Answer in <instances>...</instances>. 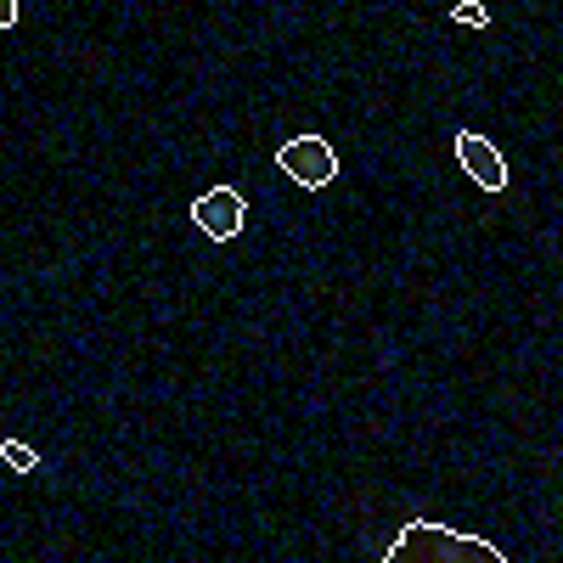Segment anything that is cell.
<instances>
[{
	"label": "cell",
	"mask_w": 563,
	"mask_h": 563,
	"mask_svg": "<svg viewBox=\"0 0 563 563\" xmlns=\"http://www.w3.org/2000/svg\"><path fill=\"white\" fill-rule=\"evenodd\" d=\"M243 220H249V203H243V192H231V186H209V192L192 203V225L214 243H231L243 231Z\"/></svg>",
	"instance_id": "3957f363"
},
{
	"label": "cell",
	"mask_w": 563,
	"mask_h": 563,
	"mask_svg": "<svg viewBox=\"0 0 563 563\" xmlns=\"http://www.w3.org/2000/svg\"><path fill=\"white\" fill-rule=\"evenodd\" d=\"M389 563H507V552H501L496 541L462 536V530H451V525L411 519V525L395 536Z\"/></svg>",
	"instance_id": "6da1fadb"
},
{
	"label": "cell",
	"mask_w": 563,
	"mask_h": 563,
	"mask_svg": "<svg viewBox=\"0 0 563 563\" xmlns=\"http://www.w3.org/2000/svg\"><path fill=\"white\" fill-rule=\"evenodd\" d=\"M23 18V0H0V29H12Z\"/></svg>",
	"instance_id": "52a82bcc"
},
{
	"label": "cell",
	"mask_w": 563,
	"mask_h": 563,
	"mask_svg": "<svg viewBox=\"0 0 563 563\" xmlns=\"http://www.w3.org/2000/svg\"><path fill=\"white\" fill-rule=\"evenodd\" d=\"M276 169L316 192V186H333L339 180V153L327 147L321 135H294V141H282V147H276Z\"/></svg>",
	"instance_id": "7a4b0ae2"
},
{
	"label": "cell",
	"mask_w": 563,
	"mask_h": 563,
	"mask_svg": "<svg viewBox=\"0 0 563 563\" xmlns=\"http://www.w3.org/2000/svg\"><path fill=\"white\" fill-rule=\"evenodd\" d=\"M451 153H456L462 175L474 180V186H485V192H501V186H507V164H501V153L490 147L485 135H474V130H456V135H451Z\"/></svg>",
	"instance_id": "277c9868"
},
{
	"label": "cell",
	"mask_w": 563,
	"mask_h": 563,
	"mask_svg": "<svg viewBox=\"0 0 563 563\" xmlns=\"http://www.w3.org/2000/svg\"><path fill=\"white\" fill-rule=\"evenodd\" d=\"M0 462H7L12 474H34V467H40V451L23 445V440H0Z\"/></svg>",
	"instance_id": "5b68a950"
},
{
	"label": "cell",
	"mask_w": 563,
	"mask_h": 563,
	"mask_svg": "<svg viewBox=\"0 0 563 563\" xmlns=\"http://www.w3.org/2000/svg\"><path fill=\"white\" fill-rule=\"evenodd\" d=\"M451 23H462V29H490V12L479 7V0H456V7H451Z\"/></svg>",
	"instance_id": "8992f818"
}]
</instances>
